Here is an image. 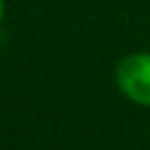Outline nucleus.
I'll use <instances>...</instances> for the list:
<instances>
[{
  "mask_svg": "<svg viewBox=\"0 0 150 150\" xmlns=\"http://www.w3.org/2000/svg\"><path fill=\"white\" fill-rule=\"evenodd\" d=\"M115 84L127 101L150 108V52L122 56L115 66Z\"/></svg>",
  "mask_w": 150,
  "mask_h": 150,
  "instance_id": "f257e3e1",
  "label": "nucleus"
},
{
  "mask_svg": "<svg viewBox=\"0 0 150 150\" xmlns=\"http://www.w3.org/2000/svg\"><path fill=\"white\" fill-rule=\"evenodd\" d=\"M2 19H5V0H0V23H2Z\"/></svg>",
  "mask_w": 150,
  "mask_h": 150,
  "instance_id": "f03ea898",
  "label": "nucleus"
}]
</instances>
